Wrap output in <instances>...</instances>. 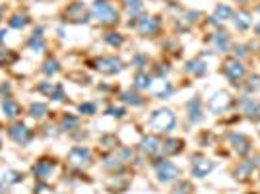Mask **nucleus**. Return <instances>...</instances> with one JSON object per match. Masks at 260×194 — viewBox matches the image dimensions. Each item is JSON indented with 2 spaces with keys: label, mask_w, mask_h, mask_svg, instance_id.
Here are the masks:
<instances>
[{
  "label": "nucleus",
  "mask_w": 260,
  "mask_h": 194,
  "mask_svg": "<svg viewBox=\"0 0 260 194\" xmlns=\"http://www.w3.org/2000/svg\"><path fill=\"white\" fill-rule=\"evenodd\" d=\"M89 12H91V18L97 19V23L103 27H115L121 19V12L109 0H95Z\"/></svg>",
  "instance_id": "f257e3e1"
},
{
  "label": "nucleus",
  "mask_w": 260,
  "mask_h": 194,
  "mask_svg": "<svg viewBox=\"0 0 260 194\" xmlns=\"http://www.w3.org/2000/svg\"><path fill=\"white\" fill-rule=\"evenodd\" d=\"M150 126L154 128L156 134H171L177 126V117L171 109L161 107L150 115Z\"/></svg>",
  "instance_id": "f03ea898"
},
{
  "label": "nucleus",
  "mask_w": 260,
  "mask_h": 194,
  "mask_svg": "<svg viewBox=\"0 0 260 194\" xmlns=\"http://www.w3.org/2000/svg\"><path fill=\"white\" fill-rule=\"evenodd\" d=\"M222 74L233 86H239V84H243V80L247 78V66L243 64V60L227 56L226 60L222 62Z\"/></svg>",
  "instance_id": "7ed1b4c3"
},
{
  "label": "nucleus",
  "mask_w": 260,
  "mask_h": 194,
  "mask_svg": "<svg viewBox=\"0 0 260 194\" xmlns=\"http://www.w3.org/2000/svg\"><path fill=\"white\" fill-rule=\"evenodd\" d=\"M66 161L68 165L76 167V169H86L93 163V154L87 146H72L66 156Z\"/></svg>",
  "instance_id": "20e7f679"
},
{
  "label": "nucleus",
  "mask_w": 260,
  "mask_h": 194,
  "mask_svg": "<svg viewBox=\"0 0 260 194\" xmlns=\"http://www.w3.org/2000/svg\"><path fill=\"white\" fill-rule=\"evenodd\" d=\"M62 18L70 23H87L91 18V12H87L86 4L82 0H76V2H70L62 10Z\"/></svg>",
  "instance_id": "39448f33"
},
{
  "label": "nucleus",
  "mask_w": 260,
  "mask_h": 194,
  "mask_svg": "<svg viewBox=\"0 0 260 194\" xmlns=\"http://www.w3.org/2000/svg\"><path fill=\"white\" fill-rule=\"evenodd\" d=\"M93 68L105 74V76H113V74H119L124 68V62L115 54H103V56H97L93 60Z\"/></svg>",
  "instance_id": "423d86ee"
},
{
  "label": "nucleus",
  "mask_w": 260,
  "mask_h": 194,
  "mask_svg": "<svg viewBox=\"0 0 260 194\" xmlns=\"http://www.w3.org/2000/svg\"><path fill=\"white\" fill-rule=\"evenodd\" d=\"M161 25H163V21H161V16H142L134 21V27H136V31H138L140 37H154L159 33V29H161Z\"/></svg>",
  "instance_id": "0eeeda50"
},
{
  "label": "nucleus",
  "mask_w": 260,
  "mask_h": 194,
  "mask_svg": "<svg viewBox=\"0 0 260 194\" xmlns=\"http://www.w3.org/2000/svg\"><path fill=\"white\" fill-rule=\"evenodd\" d=\"M56 167H58V161H56V158L43 156V158H39L33 163V167H31V173H33L35 179H39V181H49V179L54 175Z\"/></svg>",
  "instance_id": "6e6552de"
},
{
  "label": "nucleus",
  "mask_w": 260,
  "mask_h": 194,
  "mask_svg": "<svg viewBox=\"0 0 260 194\" xmlns=\"http://www.w3.org/2000/svg\"><path fill=\"white\" fill-rule=\"evenodd\" d=\"M214 167H216V163L208 156H204V154H194L191 158V173L196 179L208 177L214 171Z\"/></svg>",
  "instance_id": "1a4fd4ad"
},
{
  "label": "nucleus",
  "mask_w": 260,
  "mask_h": 194,
  "mask_svg": "<svg viewBox=\"0 0 260 194\" xmlns=\"http://www.w3.org/2000/svg\"><path fill=\"white\" fill-rule=\"evenodd\" d=\"M181 175V169L175 165L173 161H169V159H161V163H156V179L161 183V185H165V183H171V181H177Z\"/></svg>",
  "instance_id": "9d476101"
},
{
  "label": "nucleus",
  "mask_w": 260,
  "mask_h": 194,
  "mask_svg": "<svg viewBox=\"0 0 260 194\" xmlns=\"http://www.w3.org/2000/svg\"><path fill=\"white\" fill-rule=\"evenodd\" d=\"M229 146L231 150L239 156V158H249L251 152H253V140L243 134V132H233L229 134Z\"/></svg>",
  "instance_id": "9b49d317"
},
{
  "label": "nucleus",
  "mask_w": 260,
  "mask_h": 194,
  "mask_svg": "<svg viewBox=\"0 0 260 194\" xmlns=\"http://www.w3.org/2000/svg\"><path fill=\"white\" fill-rule=\"evenodd\" d=\"M231 101H233L231 93H229V91H224V89H220V91H216V93L210 97L206 107H208L210 113H214V115H222V113H226L227 109L231 107Z\"/></svg>",
  "instance_id": "f8f14e48"
},
{
  "label": "nucleus",
  "mask_w": 260,
  "mask_h": 194,
  "mask_svg": "<svg viewBox=\"0 0 260 194\" xmlns=\"http://www.w3.org/2000/svg\"><path fill=\"white\" fill-rule=\"evenodd\" d=\"M8 136H10L12 142H16L19 146H25L27 142L33 138V132L29 130V126H25L21 121H14L8 126Z\"/></svg>",
  "instance_id": "ddd939ff"
},
{
  "label": "nucleus",
  "mask_w": 260,
  "mask_h": 194,
  "mask_svg": "<svg viewBox=\"0 0 260 194\" xmlns=\"http://www.w3.org/2000/svg\"><path fill=\"white\" fill-rule=\"evenodd\" d=\"M161 138L157 136V134H146L140 144L136 146V150H138L142 156H146V158H154L157 152H161Z\"/></svg>",
  "instance_id": "4468645a"
},
{
  "label": "nucleus",
  "mask_w": 260,
  "mask_h": 194,
  "mask_svg": "<svg viewBox=\"0 0 260 194\" xmlns=\"http://www.w3.org/2000/svg\"><path fill=\"white\" fill-rule=\"evenodd\" d=\"M255 175V163L251 158H243L233 169H231V177L239 183H247L251 181V177Z\"/></svg>",
  "instance_id": "2eb2a0df"
},
{
  "label": "nucleus",
  "mask_w": 260,
  "mask_h": 194,
  "mask_svg": "<svg viewBox=\"0 0 260 194\" xmlns=\"http://www.w3.org/2000/svg\"><path fill=\"white\" fill-rule=\"evenodd\" d=\"M161 152H163L165 158L179 156V154L185 152V140H183V138H173V136H169V138H165V140L161 142Z\"/></svg>",
  "instance_id": "dca6fc26"
},
{
  "label": "nucleus",
  "mask_w": 260,
  "mask_h": 194,
  "mask_svg": "<svg viewBox=\"0 0 260 194\" xmlns=\"http://www.w3.org/2000/svg\"><path fill=\"white\" fill-rule=\"evenodd\" d=\"M187 117L192 124L200 123L204 119V107H202V99L198 95H194L191 101L187 103Z\"/></svg>",
  "instance_id": "f3484780"
},
{
  "label": "nucleus",
  "mask_w": 260,
  "mask_h": 194,
  "mask_svg": "<svg viewBox=\"0 0 260 194\" xmlns=\"http://www.w3.org/2000/svg\"><path fill=\"white\" fill-rule=\"evenodd\" d=\"M241 109H243L245 117L259 123L260 121V101L259 99H253V97H243L241 99Z\"/></svg>",
  "instance_id": "a211bd4d"
},
{
  "label": "nucleus",
  "mask_w": 260,
  "mask_h": 194,
  "mask_svg": "<svg viewBox=\"0 0 260 194\" xmlns=\"http://www.w3.org/2000/svg\"><path fill=\"white\" fill-rule=\"evenodd\" d=\"M233 23H235V29H239V31L251 29L253 27V12L247 8H239L233 14Z\"/></svg>",
  "instance_id": "6ab92c4d"
},
{
  "label": "nucleus",
  "mask_w": 260,
  "mask_h": 194,
  "mask_svg": "<svg viewBox=\"0 0 260 194\" xmlns=\"http://www.w3.org/2000/svg\"><path fill=\"white\" fill-rule=\"evenodd\" d=\"M212 43H214V47H216V51H220V53H227L229 49H231V35L227 33V31H216L214 35H212Z\"/></svg>",
  "instance_id": "aec40b11"
},
{
  "label": "nucleus",
  "mask_w": 260,
  "mask_h": 194,
  "mask_svg": "<svg viewBox=\"0 0 260 194\" xmlns=\"http://www.w3.org/2000/svg\"><path fill=\"white\" fill-rule=\"evenodd\" d=\"M150 89L154 91V95H156L157 99H167V97L173 93V86H171V82H167L165 78H161V80L154 82Z\"/></svg>",
  "instance_id": "412c9836"
},
{
  "label": "nucleus",
  "mask_w": 260,
  "mask_h": 194,
  "mask_svg": "<svg viewBox=\"0 0 260 194\" xmlns=\"http://www.w3.org/2000/svg\"><path fill=\"white\" fill-rule=\"evenodd\" d=\"M185 70L191 74L192 78H202V76H206V72H208V64L202 60V58H192L187 62V68Z\"/></svg>",
  "instance_id": "4be33fe9"
},
{
  "label": "nucleus",
  "mask_w": 260,
  "mask_h": 194,
  "mask_svg": "<svg viewBox=\"0 0 260 194\" xmlns=\"http://www.w3.org/2000/svg\"><path fill=\"white\" fill-rule=\"evenodd\" d=\"M2 111H4V115L8 117V119H17L19 115H21V105L14 101L12 97H6L4 101H2Z\"/></svg>",
  "instance_id": "5701e85b"
},
{
  "label": "nucleus",
  "mask_w": 260,
  "mask_h": 194,
  "mask_svg": "<svg viewBox=\"0 0 260 194\" xmlns=\"http://www.w3.org/2000/svg\"><path fill=\"white\" fill-rule=\"evenodd\" d=\"M233 14H235V12H233V8H231L229 4H218L212 18L216 19L218 23H224L227 19H233Z\"/></svg>",
  "instance_id": "b1692460"
},
{
  "label": "nucleus",
  "mask_w": 260,
  "mask_h": 194,
  "mask_svg": "<svg viewBox=\"0 0 260 194\" xmlns=\"http://www.w3.org/2000/svg\"><path fill=\"white\" fill-rule=\"evenodd\" d=\"M121 101H122V103H126V105H130V107H142L144 103H146V99L140 95L138 91H130V89L122 91V93H121Z\"/></svg>",
  "instance_id": "393cba45"
},
{
  "label": "nucleus",
  "mask_w": 260,
  "mask_h": 194,
  "mask_svg": "<svg viewBox=\"0 0 260 194\" xmlns=\"http://www.w3.org/2000/svg\"><path fill=\"white\" fill-rule=\"evenodd\" d=\"M29 23H31V18H29L25 12H23V14H21V12H16L14 16L8 18V25H10L12 29H23V27H27Z\"/></svg>",
  "instance_id": "a878e982"
},
{
  "label": "nucleus",
  "mask_w": 260,
  "mask_h": 194,
  "mask_svg": "<svg viewBox=\"0 0 260 194\" xmlns=\"http://www.w3.org/2000/svg\"><path fill=\"white\" fill-rule=\"evenodd\" d=\"M154 84V78L150 74H146V70H138L134 74V88L136 89H150Z\"/></svg>",
  "instance_id": "bb28decb"
},
{
  "label": "nucleus",
  "mask_w": 260,
  "mask_h": 194,
  "mask_svg": "<svg viewBox=\"0 0 260 194\" xmlns=\"http://www.w3.org/2000/svg\"><path fill=\"white\" fill-rule=\"evenodd\" d=\"M121 4L128 16H140L144 12V2L142 0H121Z\"/></svg>",
  "instance_id": "cd10ccee"
},
{
  "label": "nucleus",
  "mask_w": 260,
  "mask_h": 194,
  "mask_svg": "<svg viewBox=\"0 0 260 194\" xmlns=\"http://www.w3.org/2000/svg\"><path fill=\"white\" fill-rule=\"evenodd\" d=\"M76 128H80V119H78L76 115L64 113L62 119H60V130H64V132H72V130H76Z\"/></svg>",
  "instance_id": "c85d7f7f"
},
{
  "label": "nucleus",
  "mask_w": 260,
  "mask_h": 194,
  "mask_svg": "<svg viewBox=\"0 0 260 194\" xmlns=\"http://www.w3.org/2000/svg\"><path fill=\"white\" fill-rule=\"evenodd\" d=\"M27 113H29V117H33V119H37V121H43V119L47 117V113H49V105L37 101V103H31V105H29Z\"/></svg>",
  "instance_id": "c756f323"
},
{
  "label": "nucleus",
  "mask_w": 260,
  "mask_h": 194,
  "mask_svg": "<svg viewBox=\"0 0 260 194\" xmlns=\"http://www.w3.org/2000/svg\"><path fill=\"white\" fill-rule=\"evenodd\" d=\"M103 41L109 47H113V49H121L122 45H124V37L119 31H105Z\"/></svg>",
  "instance_id": "7c9ffc66"
},
{
  "label": "nucleus",
  "mask_w": 260,
  "mask_h": 194,
  "mask_svg": "<svg viewBox=\"0 0 260 194\" xmlns=\"http://www.w3.org/2000/svg\"><path fill=\"white\" fill-rule=\"evenodd\" d=\"M41 72L45 74V76H56L58 72H60V62L54 58V56H49L45 62H43V66H41Z\"/></svg>",
  "instance_id": "2f4dec72"
},
{
  "label": "nucleus",
  "mask_w": 260,
  "mask_h": 194,
  "mask_svg": "<svg viewBox=\"0 0 260 194\" xmlns=\"http://www.w3.org/2000/svg\"><path fill=\"white\" fill-rule=\"evenodd\" d=\"M194 193V185L187 179H177L173 185V193L171 194H192Z\"/></svg>",
  "instance_id": "473e14b6"
},
{
  "label": "nucleus",
  "mask_w": 260,
  "mask_h": 194,
  "mask_svg": "<svg viewBox=\"0 0 260 194\" xmlns=\"http://www.w3.org/2000/svg\"><path fill=\"white\" fill-rule=\"evenodd\" d=\"M229 51L233 53V58H237V60H243L245 56H249V53H251L249 47H247V45H241V43H233Z\"/></svg>",
  "instance_id": "72a5a7b5"
},
{
  "label": "nucleus",
  "mask_w": 260,
  "mask_h": 194,
  "mask_svg": "<svg viewBox=\"0 0 260 194\" xmlns=\"http://www.w3.org/2000/svg\"><path fill=\"white\" fill-rule=\"evenodd\" d=\"M78 111H80V115H86V117H93V115L97 113V105H95V103H91V101H86V103H80Z\"/></svg>",
  "instance_id": "f704fd0d"
},
{
  "label": "nucleus",
  "mask_w": 260,
  "mask_h": 194,
  "mask_svg": "<svg viewBox=\"0 0 260 194\" xmlns=\"http://www.w3.org/2000/svg\"><path fill=\"white\" fill-rule=\"evenodd\" d=\"M109 117H115V119H124L126 117V109L124 107H115V105H111V107H107V111H105Z\"/></svg>",
  "instance_id": "c9c22d12"
},
{
  "label": "nucleus",
  "mask_w": 260,
  "mask_h": 194,
  "mask_svg": "<svg viewBox=\"0 0 260 194\" xmlns=\"http://www.w3.org/2000/svg\"><path fill=\"white\" fill-rule=\"evenodd\" d=\"M101 146H103V148H107V150H115V148H117V144H119V142H117V138H115V134H105V136H101Z\"/></svg>",
  "instance_id": "e433bc0d"
},
{
  "label": "nucleus",
  "mask_w": 260,
  "mask_h": 194,
  "mask_svg": "<svg viewBox=\"0 0 260 194\" xmlns=\"http://www.w3.org/2000/svg\"><path fill=\"white\" fill-rule=\"evenodd\" d=\"M132 156H134V150H130V148H121V150H119V154H117V158L121 159L122 163L132 161Z\"/></svg>",
  "instance_id": "4c0bfd02"
},
{
  "label": "nucleus",
  "mask_w": 260,
  "mask_h": 194,
  "mask_svg": "<svg viewBox=\"0 0 260 194\" xmlns=\"http://www.w3.org/2000/svg\"><path fill=\"white\" fill-rule=\"evenodd\" d=\"M49 97H51L52 101H62V99L66 97V95H64V89H62V86H60V84H54V89L51 91V95H49Z\"/></svg>",
  "instance_id": "58836bf2"
},
{
  "label": "nucleus",
  "mask_w": 260,
  "mask_h": 194,
  "mask_svg": "<svg viewBox=\"0 0 260 194\" xmlns=\"http://www.w3.org/2000/svg\"><path fill=\"white\" fill-rule=\"evenodd\" d=\"M132 64H134L138 70H144V66L148 64V56H146V54H142V53L134 54V58H132Z\"/></svg>",
  "instance_id": "ea45409f"
},
{
  "label": "nucleus",
  "mask_w": 260,
  "mask_h": 194,
  "mask_svg": "<svg viewBox=\"0 0 260 194\" xmlns=\"http://www.w3.org/2000/svg\"><path fill=\"white\" fill-rule=\"evenodd\" d=\"M247 89H249V91H257V89H260V76L259 74H257V76H249Z\"/></svg>",
  "instance_id": "a19ab883"
},
{
  "label": "nucleus",
  "mask_w": 260,
  "mask_h": 194,
  "mask_svg": "<svg viewBox=\"0 0 260 194\" xmlns=\"http://www.w3.org/2000/svg\"><path fill=\"white\" fill-rule=\"evenodd\" d=\"M4 181L6 183H12V185H16V183H21L23 181V173H17V171H10L8 177H4Z\"/></svg>",
  "instance_id": "79ce46f5"
},
{
  "label": "nucleus",
  "mask_w": 260,
  "mask_h": 194,
  "mask_svg": "<svg viewBox=\"0 0 260 194\" xmlns=\"http://www.w3.org/2000/svg\"><path fill=\"white\" fill-rule=\"evenodd\" d=\"M253 163H255V171H259V173H260V154L253 158Z\"/></svg>",
  "instance_id": "37998d69"
},
{
  "label": "nucleus",
  "mask_w": 260,
  "mask_h": 194,
  "mask_svg": "<svg viewBox=\"0 0 260 194\" xmlns=\"http://www.w3.org/2000/svg\"><path fill=\"white\" fill-rule=\"evenodd\" d=\"M6 51H2V49H0V64H4V62H6Z\"/></svg>",
  "instance_id": "c03bdc74"
},
{
  "label": "nucleus",
  "mask_w": 260,
  "mask_h": 194,
  "mask_svg": "<svg viewBox=\"0 0 260 194\" xmlns=\"http://www.w3.org/2000/svg\"><path fill=\"white\" fill-rule=\"evenodd\" d=\"M255 31H257V35L260 37V21L257 23V25H255Z\"/></svg>",
  "instance_id": "a18cd8bd"
},
{
  "label": "nucleus",
  "mask_w": 260,
  "mask_h": 194,
  "mask_svg": "<svg viewBox=\"0 0 260 194\" xmlns=\"http://www.w3.org/2000/svg\"><path fill=\"white\" fill-rule=\"evenodd\" d=\"M255 12H257V14H259V16H260V4H259V6H257V8H255Z\"/></svg>",
  "instance_id": "49530a36"
},
{
  "label": "nucleus",
  "mask_w": 260,
  "mask_h": 194,
  "mask_svg": "<svg viewBox=\"0 0 260 194\" xmlns=\"http://www.w3.org/2000/svg\"><path fill=\"white\" fill-rule=\"evenodd\" d=\"M0 21H2V6H0Z\"/></svg>",
  "instance_id": "de8ad7c7"
},
{
  "label": "nucleus",
  "mask_w": 260,
  "mask_h": 194,
  "mask_svg": "<svg viewBox=\"0 0 260 194\" xmlns=\"http://www.w3.org/2000/svg\"><path fill=\"white\" fill-rule=\"evenodd\" d=\"M0 191H2V183H0Z\"/></svg>",
  "instance_id": "09e8293b"
},
{
  "label": "nucleus",
  "mask_w": 260,
  "mask_h": 194,
  "mask_svg": "<svg viewBox=\"0 0 260 194\" xmlns=\"http://www.w3.org/2000/svg\"><path fill=\"white\" fill-rule=\"evenodd\" d=\"M0 148H2V140H0Z\"/></svg>",
  "instance_id": "8fccbe9b"
}]
</instances>
